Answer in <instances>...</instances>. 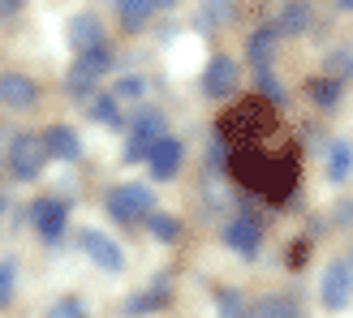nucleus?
<instances>
[{"label":"nucleus","instance_id":"f03ea898","mask_svg":"<svg viewBox=\"0 0 353 318\" xmlns=\"http://www.w3.org/2000/svg\"><path fill=\"white\" fill-rule=\"evenodd\" d=\"M216 129H220V142L250 147V142H259V138H268L276 129V108L263 95L259 99H237L233 108L216 120Z\"/></svg>","mask_w":353,"mask_h":318},{"label":"nucleus","instance_id":"9d476101","mask_svg":"<svg viewBox=\"0 0 353 318\" xmlns=\"http://www.w3.org/2000/svg\"><path fill=\"white\" fill-rule=\"evenodd\" d=\"M237 78H241V65L233 56H216L203 69V95L207 99H228L237 95Z\"/></svg>","mask_w":353,"mask_h":318},{"label":"nucleus","instance_id":"0eeeda50","mask_svg":"<svg viewBox=\"0 0 353 318\" xmlns=\"http://www.w3.org/2000/svg\"><path fill=\"white\" fill-rule=\"evenodd\" d=\"M30 224H34V233H39L48 245H57L65 237V228H69V202L61 198H39L30 206Z\"/></svg>","mask_w":353,"mask_h":318},{"label":"nucleus","instance_id":"c85d7f7f","mask_svg":"<svg viewBox=\"0 0 353 318\" xmlns=\"http://www.w3.org/2000/svg\"><path fill=\"white\" fill-rule=\"evenodd\" d=\"M43 318H86V306L78 297H61V301H52V310Z\"/></svg>","mask_w":353,"mask_h":318},{"label":"nucleus","instance_id":"f3484780","mask_svg":"<svg viewBox=\"0 0 353 318\" xmlns=\"http://www.w3.org/2000/svg\"><path fill=\"white\" fill-rule=\"evenodd\" d=\"M314 22V9H310V0H289L285 9H280L276 17V26H280V39H297V34H306Z\"/></svg>","mask_w":353,"mask_h":318},{"label":"nucleus","instance_id":"4468645a","mask_svg":"<svg viewBox=\"0 0 353 318\" xmlns=\"http://www.w3.org/2000/svg\"><path fill=\"white\" fill-rule=\"evenodd\" d=\"M319 297H323V310H345L349 306V297H353V275H349V262H332V267L323 271V288H319Z\"/></svg>","mask_w":353,"mask_h":318},{"label":"nucleus","instance_id":"bb28decb","mask_svg":"<svg viewBox=\"0 0 353 318\" xmlns=\"http://www.w3.org/2000/svg\"><path fill=\"white\" fill-rule=\"evenodd\" d=\"M13 293H17V262L0 258V310L13 306Z\"/></svg>","mask_w":353,"mask_h":318},{"label":"nucleus","instance_id":"72a5a7b5","mask_svg":"<svg viewBox=\"0 0 353 318\" xmlns=\"http://www.w3.org/2000/svg\"><path fill=\"white\" fill-rule=\"evenodd\" d=\"M151 5H155V9H172V5H176V0H151Z\"/></svg>","mask_w":353,"mask_h":318},{"label":"nucleus","instance_id":"20e7f679","mask_svg":"<svg viewBox=\"0 0 353 318\" xmlns=\"http://www.w3.org/2000/svg\"><path fill=\"white\" fill-rule=\"evenodd\" d=\"M108 69H112V47L103 43V47H95V52H86V56L74 61V69L65 74V91L78 95V99H91L95 95V82L108 74Z\"/></svg>","mask_w":353,"mask_h":318},{"label":"nucleus","instance_id":"c756f323","mask_svg":"<svg viewBox=\"0 0 353 318\" xmlns=\"http://www.w3.org/2000/svg\"><path fill=\"white\" fill-rule=\"evenodd\" d=\"M259 91H263V99H268L272 103V108H276V103H285V86H280L272 74H268V69H263V74H259Z\"/></svg>","mask_w":353,"mask_h":318},{"label":"nucleus","instance_id":"393cba45","mask_svg":"<svg viewBox=\"0 0 353 318\" xmlns=\"http://www.w3.org/2000/svg\"><path fill=\"white\" fill-rule=\"evenodd\" d=\"M86 112H91V120H99V125H121V108H117V95H91V103H86Z\"/></svg>","mask_w":353,"mask_h":318},{"label":"nucleus","instance_id":"aec40b11","mask_svg":"<svg viewBox=\"0 0 353 318\" xmlns=\"http://www.w3.org/2000/svg\"><path fill=\"white\" fill-rule=\"evenodd\" d=\"M302 314V306L293 301V297H280V293H272V297H263L259 306H250V318H297Z\"/></svg>","mask_w":353,"mask_h":318},{"label":"nucleus","instance_id":"1a4fd4ad","mask_svg":"<svg viewBox=\"0 0 353 318\" xmlns=\"http://www.w3.org/2000/svg\"><path fill=\"white\" fill-rule=\"evenodd\" d=\"M224 245L241 258H254L263 250V224L254 215H233L224 224Z\"/></svg>","mask_w":353,"mask_h":318},{"label":"nucleus","instance_id":"9b49d317","mask_svg":"<svg viewBox=\"0 0 353 318\" xmlns=\"http://www.w3.org/2000/svg\"><path fill=\"white\" fill-rule=\"evenodd\" d=\"M39 103V82L26 74H0V108L9 112H26Z\"/></svg>","mask_w":353,"mask_h":318},{"label":"nucleus","instance_id":"f8f14e48","mask_svg":"<svg viewBox=\"0 0 353 318\" xmlns=\"http://www.w3.org/2000/svg\"><path fill=\"white\" fill-rule=\"evenodd\" d=\"M82 250H86V258L95 262L99 271H108V275H121L125 271V254H121V245L112 241V237H103V233H82Z\"/></svg>","mask_w":353,"mask_h":318},{"label":"nucleus","instance_id":"4be33fe9","mask_svg":"<svg viewBox=\"0 0 353 318\" xmlns=\"http://www.w3.org/2000/svg\"><path fill=\"white\" fill-rule=\"evenodd\" d=\"M117 13H121V26L134 34V30L147 26V17L155 13V5H151V0H117Z\"/></svg>","mask_w":353,"mask_h":318},{"label":"nucleus","instance_id":"cd10ccee","mask_svg":"<svg viewBox=\"0 0 353 318\" xmlns=\"http://www.w3.org/2000/svg\"><path fill=\"white\" fill-rule=\"evenodd\" d=\"M327 78H336V82L353 78V52L349 47H341V52H332V56H327Z\"/></svg>","mask_w":353,"mask_h":318},{"label":"nucleus","instance_id":"6e6552de","mask_svg":"<svg viewBox=\"0 0 353 318\" xmlns=\"http://www.w3.org/2000/svg\"><path fill=\"white\" fill-rule=\"evenodd\" d=\"M65 43H69L74 56H86V52L103 47V22H99L95 13H74L65 22Z\"/></svg>","mask_w":353,"mask_h":318},{"label":"nucleus","instance_id":"6ab92c4d","mask_svg":"<svg viewBox=\"0 0 353 318\" xmlns=\"http://www.w3.org/2000/svg\"><path fill=\"white\" fill-rule=\"evenodd\" d=\"M349 172H353V142L332 138V142H327V176H332V181H345Z\"/></svg>","mask_w":353,"mask_h":318},{"label":"nucleus","instance_id":"2eb2a0df","mask_svg":"<svg viewBox=\"0 0 353 318\" xmlns=\"http://www.w3.org/2000/svg\"><path fill=\"white\" fill-rule=\"evenodd\" d=\"M168 297H172V284H168V275H155L151 284L143 293H134L130 301H125V314L130 318H143V314H155V310H164L168 306Z\"/></svg>","mask_w":353,"mask_h":318},{"label":"nucleus","instance_id":"473e14b6","mask_svg":"<svg viewBox=\"0 0 353 318\" xmlns=\"http://www.w3.org/2000/svg\"><path fill=\"white\" fill-rule=\"evenodd\" d=\"M336 9L341 13H353V0H336Z\"/></svg>","mask_w":353,"mask_h":318},{"label":"nucleus","instance_id":"f257e3e1","mask_svg":"<svg viewBox=\"0 0 353 318\" xmlns=\"http://www.w3.org/2000/svg\"><path fill=\"white\" fill-rule=\"evenodd\" d=\"M228 172L237 176V185H245L250 193H263L272 202H285L293 185H297V151H285V155H272L268 147H233L228 155Z\"/></svg>","mask_w":353,"mask_h":318},{"label":"nucleus","instance_id":"ddd939ff","mask_svg":"<svg viewBox=\"0 0 353 318\" xmlns=\"http://www.w3.org/2000/svg\"><path fill=\"white\" fill-rule=\"evenodd\" d=\"M181 159H185V147H181V138L164 134L160 142L151 147V155H147V168H151V176H155V181H172V176L181 172Z\"/></svg>","mask_w":353,"mask_h":318},{"label":"nucleus","instance_id":"5701e85b","mask_svg":"<svg viewBox=\"0 0 353 318\" xmlns=\"http://www.w3.org/2000/svg\"><path fill=\"white\" fill-rule=\"evenodd\" d=\"M216 314L220 318H250V306H245L241 288H220L216 293Z\"/></svg>","mask_w":353,"mask_h":318},{"label":"nucleus","instance_id":"f704fd0d","mask_svg":"<svg viewBox=\"0 0 353 318\" xmlns=\"http://www.w3.org/2000/svg\"><path fill=\"white\" fill-rule=\"evenodd\" d=\"M0 215H5V198H0Z\"/></svg>","mask_w":353,"mask_h":318},{"label":"nucleus","instance_id":"b1692460","mask_svg":"<svg viewBox=\"0 0 353 318\" xmlns=\"http://www.w3.org/2000/svg\"><path fill=\"white\" fill-rule=\"evenodd\" d=\"M147 228H151V237H155V241H164V245L181 241V220H176V215H164V211H151Z\"/></svg>","mask_w":353,"mask_h":318},{"label":"nucleus","instance_id":"2f4dec72","mask_svg":"<svg viewBox=\"0 0 353 318\" xmlns=\"http://www.w3.org/2000/svg\"><path fill=\"white\" fill-rule=\"evenodd\" d=\"M22 5H26V0H0V22H5V17H13Z\"/></svg>","mask_w":353,"mask_h":318},{"label":"nucleus","instance_id":"39448f33","mask_svg":"<svg viewBox=\"0 0 353 318\" xmlns=\"http://www.w3.org/2000/svg\"><path fill=\"white\" fill-rule=\"evenodd\" d=\"M168 134V120L160 108H143L134 116V125H130V142H125V164H147V155L151 147L160 142V138Z\"/></svg>","mask_w":353,"mask_h":318},{"label":"nucleus","instance_id":"423d86ee","mask_svg":"<svg viewBox=\"0 0 353 318\" xmlns=\"http://www.w3.org/2000/svg\"><path fill=\"white\" fill-rule=\"evenodd\" d=\"M48 164V147H43V134H17L9 142V172L17 181H34Z\"/></svg>","mask_w":353,"mask_h":318},{"label":"nucleus","instance_id":"a211bd4d","mask_svg":"<svg viewBox=\"0 0 353 318\" xmlns=\"http://www.w3.org/2000/svg\"><path fill=\"white\" fill-rule=\"evenodd\" d=\"M43 147H48V159H78V155H82L78 129H69V125H52V129H43Z\"/></svg>","mask_w":353,"mask_h":318},{"label":"nucleus","instance_id":"dca6fc26","mask_svg":"<svg viewBox=\"0 0 353 318\" xmlns=\"http://www.w3.org/2000/svg\"><path fill=\"white\" fill-rule=\"evenodd\" d=\"M276 43H280V26H276V22H263V26L250 34V43H245V56H250L254 74H263V69L272 65V56H276Z\"/></svg>","mask_w":353,"mask_h":318},{"label":"nucleus","instance_id":"412c9836","mask_svg":"<svg viewBox=\"0 0 353 318\" xmlns=\"http://www.w3.org/2000/svg\"><path fill=\"white\" fill-rule=\"evenodd\" d=\"M306 95H310L314 108L332 112V108L341 103V82H336V78H310V82H306Z\"/></svg>","mask_w":353,"mask_h":318},{"label":"nucleus","instance_id":"7ed1b4c3","mask_svg":"<svg viewBox=\"0 0 353 318\" xmlns=\"http://www.w3.org/2000/svg\"><path fill=\"white\" fill-rule=\"evenodd\" d=\"M103 206H108V215L117 224H147L151 220V211H155V198H151V189L147 185H134V181H121L108 189V198H103Z\"/></svg>","mask_w":353,"mask_h":318},{"label":"nucleus","instance_id":"c9c22d12","mask_svg":"<svg viewBox=\"0 0 353 318\" xmlns=\"http://www.w3.org/2000/svg\"><path fill=\"white\" fill-rule=\"evenodd\" d=\"M349 275H353V258H349Z\"/></svg>","mask_w":353,"mask_h":318},{"label":"nucleus","instance_id":"a878e982","mask_svg":"<svg viewBox=\"0 0 353 318\" xmlns=\"http://www.w3.org/2000/svg\"><path fill=\"white\" fill-rule=\"evenodd\" d=\"M228 17H233V5L228 0H207V5L199 9V26L203 30H216V26H224Z\"/></svg>","mask_w":353,"mask_h":318},{"label":"nucleus","instance_id":"7c9ffc66","mask_svg":"<svg viewBox=\"0 0 353 318\" xmlns=\"http://www.w3.org/2000/svg\"><path fill=\"white\" fill-rule=\"evenodd\" d=\"M143 91H147V82H143V78H121L112 95H117V99H138Z\"/></svg>","mask_w":353,"mask_h":318}]
</instances>
